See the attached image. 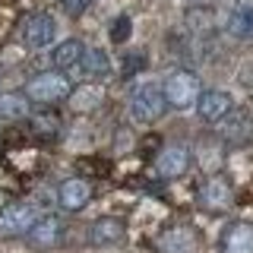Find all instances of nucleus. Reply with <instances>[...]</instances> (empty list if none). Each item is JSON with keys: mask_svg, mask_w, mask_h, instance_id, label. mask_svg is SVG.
<instances>
[{"mask_svg": "<svg viewBox=\"0 0 253 253\" xmlns=\"http://www.w3.org/2000/svg\"><path fill=\"white\" fill-rule=\"evenodd\" d=\"M190 168V149L187 146H165L155 158V171L158 177L174 180V177H184Z\"/></svg>", "mask_w": 253, "mask_h": 253, "instance_id": "7", "label": "nucleus"}, {"mask_svg": "<svg viewBox=\"0 0 253 253\" xmlns=\"http://www.w3.org/2000/svg\"><path fill=\"white\" fill-rule=\"evenodd\" d=\"M228 35L244 38V42H253V3H237L231 13H228L225 22Z\"/></svg>", "mask_w": 253, "mask_h": 253, "instance_id": "16", "label": "nucleus"}, {"mask_svg": "<svg viewBox=\"0 0 253 253\" xmlns=\"http://www.w3.org/2000/svg\"><path fill=\"white\" fill-rule=\"evenodd\" d=\"M42 218L35 206L29 203H6L0 209V234L3 237H29V231L35 228V221Z\"/></svg>", "mask_w": 253, "mask_h": 253, "instance_id": "4", "label": "nucleus"}, {"mask_svg": "<svg viewBox=\"0 0 253 253\" xmlns=\"http://www.w3.org/2000/svg\"><path fill=\"white\" fill-rule=\"evenodd\" d=\"M130 16H117L114 19V26H111V42H117V44H124L126 38H130Z\"/></svg>", "mask_w": 253, "mask_h": 253, "instance_id": "18", "label": "nucleus"}, {"mask_svg": "<svg viewBox=\"0 0 253 253\" xmlns=\"http://www.w3.org/2000/svg\"><path fill=\"white\" fill-rule=\"evenodd\" d=\"M76 70L85 79H108L111 76V57L101 47H85V54H83V60H79Z\"/></svg>", "mask_w": 253, "mask_h": 253, "instance_id": "15", "label": "nucleus"}, {"mask_svg": "<svg viewBox=\"0 0 253 253\" xmlns=\"http://www.w3.org/2000/svg\"><path fill=\"white\" fill-rule=\"evenodd\" d=\"M165 108H168L165 92H162V85H155V83L139 85V89H133V95H130V114H133V121H139V124H155L158 117L165 114Z\"/></svg>", "mask_w": 253, "mask_h": 253, "instance_id": "3", "label": "nucleus"}, {"mask_svg": "<svg viewBox=\"0 0 253 253\" xmlns=\"http://www.w3.org/2000/svg\"><path fill=\"white\" fill-rule=\"evenodd\" d=\"M60 3H63V10H67V16H83L92 0H60Z\"/></svg>", "mask_w": 253, "mask_h": 253, "instance_id": "19", "label": "nucleus"}, {"mask_svg": "<svg viewBox=\"0 0 253 253\" xmlns=\"http://www.w3.org/2000/svg\"><path fill=\"white\" fill-rule=\"evenodd\" d=\"M221 253H253V225L250 221H231L221 231Z\"/></svg>", "mask_w": 253, "mask_h": 253, "instance_id": "12", "label": "nucleus"}, {"mask_svg": "<svg viewBox=\"0 0 253 253\" xmlns=\"http://www.w3.org/2000/svg\"><path fill=\"white\" fill-rule=\"evenodd\" d=\"M73 95V85L70 79L57 73V70H47V73H38L26 83V98L35 101V105H57V101L70 98Z\"/></svg>", "mask_w": 253, "mask_h": 253, "instance_id": "1", "label": "nucleus"}, {"mask_svg": "<svg viewBox=\"0 0 253 253\" xmlns=\"http://www.w3.org/2000/svg\"><path fill=\"white\" fill-rule=\"evenodd\" d=\"M89 200H92V187L85 184V180H79V177H70V180H63V184L57 187V206L63 212L85 209Z\"/></svg>", "mask_w": 253, "mask_h": 253, "instance_id": "10", "label": "nucleus"}, {"mask_svg": "<svg viewBox=\"0 0 253 253\" xmlns=\"http://www.w3.org/2000/svg\"><path fill=\"white\" fill-rule=\"evenodd\" d=\"M231 108H234L231 95L221 92V89H206L200 95V101H196V114H200L206 124H221L231 114Z\"/></svg>", "mask_w": 253, "mask_h": 253, "instance_id": "6", "label": "nucleus"}, {"mask_svg": "<svg viewBox=\"0 0 253 253\" xmlns=\"http://www.w3.org/2000/svg\"><path fill=\"white\" fill-rule=\"evenodd\" d=\"M19 117H29L26 95H0V121H19Z\"/></svg>", "mask_w": 253, "mask_h": 253, "instance_id": "17", "label": "nucleus"}, {"mask_svg": "<svg viewBox=\"0 0 253 253\" xmlns=\"http://www.w3.org/2000/svg\"><path fill=\"white\" fill-rule=\"evenodd\" d=\"M158 250L162 253H196L200 244H196V231L187 225H174L165 228L162 237H158Z\"/></svg>", "mask_w": 253, "mask_h": 253, "instance_id": "9", "label": "nucleus"}, {"mask_svg": "<svg viewBox=\"0 0 253 253\" xmlns=\"http://www.w3.org/2000/svg\"><path fill=\"white\" fill-rule=\"evenodd\" d=\"M83 54H85L83 42H79V38H67V42H60L51 51V60H54V67H57V73H67V70H76L79 67Z\"/></svg>", "mask_w": 253, "mask_h": 253, "instance_id": "14", "label": "nucleus"}, {"mask_svg": "<svg viewBox=\"0 0 253 253\" xmlns=\"http://www.w3.org/2000/svg\"><path fill=\"white\" fill-rule=\"evenodd\" d=\"M184 3H190V6H209L212 0H184Z\"/></svg>", "mask_w": 253, "mask_h": 253, "instance_id": "20", "label": "nucleus"}, {"mask_svg": "<svg viewBox=\"0 0 253 253\" xmlns=\"http://www.w3.org/2000/svg\"><path fill=\"white\" fill-rule=\"evenodd\" d=\"M60 234H63V221L57 215H42L35 221V228L29 231V241L35 247H54L60 241Z\"/></svg>", "mask_w": 253, "mask_h": 253, "instance_id": "13", "label": "nucleus"}, {"mask_svg": "<svg viewBox=\"0 0 253 253\" xmlns=\"http://www.w3.org/2000/svg\"><path fill=\"white\" fill-rule=\"evenodd\" d=\"M54 35H57V22H54L51 13H29L26 22H22V42H26V47L42 51V47L54 42Z\"/></svg>", "mask_w": 253, "mask_h": 253, "instance_id": "5", "label": "nucleus"}, {"mask_svg": "<svg viewBox=\"0 0 253 253\" xmlns=\"http://www.w3.org/2000/svg\"><path fill=\"white\" fill-rule=\"evenodd\" d=\"M124 234H126L124 218H114V215L95 218L92 228H89V241L95 244V247H111V244H121Z\"/></svg>", "mask_w": 253, "mask_h": 253, "instance_id": "11", "label": "nucleus"}, {"mask_svg": "<svg viewBox=\"0 0 253 253\" xmlns=\"http://www.w3.org/2000/svg\"><path fill=\"white\" fill-rule=\"evenodd\" d=\"M234 200V190L225 177H209L206 184L200 187V206L209 212H225Z\"/></svg>", "mask_w": 253, "mask_h": 253, "instance_id": "8", "label": "nucleus"}, {"mask_svg": "<svg viewBox=\"0 0 253 253\" xmlns=\"http://www.w3.org/2000/svg\"><path fill=\"white\" fill-rule=\"evenodd\" d=\"M162 92H165V101H168V108L187 111V108H193L196 101H200V95H203V89H200V76L190 73V70H174V73L165 79Z\"/></svg>", "mask_w": 253, "mask_h": 253, "instance_id": "2", "label": "nucleus"}]
</instances>
